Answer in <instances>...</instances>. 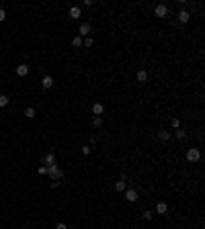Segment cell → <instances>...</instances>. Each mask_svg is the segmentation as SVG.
Returning a JSON list of instances; mask_svg holds the SVG:
<instances>
[{
	"label": "cell",
	"mask_w": 205,
	"mask_h": 229,
	"mask_svg": "<svg viewBox=\"0 0 205 229\" xmlns=\"http://www.w3.org/2000/svg\"><path fill=\"white\" fill-rule=\"evenodd\" d=\"M177 139H187V131H183V129H177Z\"/></svg>",
	"instance_id": "cell-18"
},
{
	"label": "cell",
	"mask_w": 205,
	"mask_h": 229,
	"mask_svg": "<svg viewBox=\"0 0 205 229\" xmlns=\"http://www.w3.org/2000/svg\"><path fill=\"white\" fill-rule=\"evenodd\" d=\"M37 172H39V174H41V176H43V174H47V166H41V168H39V170H37Z\"/></svg>",
	"instance_id": "cell-24"
},
{
	"label": "cell",
	"mask_w": 205,
	"mask_h": 229,
	"mask_svg": "<svg viewBox=\"0 0 205 229\" xmlns=\"http://www.w3.org/2000/svg\"><path fill=\"white\" fill-rule=\"evenodd\" d=\"M8 104V96L6 94H0V107H6Z\"/></svg>",
	"instance_id": "cell-20"
},
{
	"label": "cell",
	"mask_w": 205,
	"mask_h": 229,
	"mask_svg": "<svg viewBox=\"0 0 205 229\" xmlns=\"http://www.w3.org/2000/svg\"><path fill=\"white\" fill-rule=\"evenodd\" d=\"M127 188V178H125V176H121V178H119V180L115 182V190H119V192H123V190Z\"/></svg>",
	"instance_id": "cell-4"
},
{
	"label": "cell",
	"mask_w": 205,
	"mask_h": 229,
	"mask_svg": "<svg viewBox=\"0 0 205 229\" xmlns=\"http://www.w3.org/2000/svg\"><path fill=\"white\" fill-rule=\"evenodd\" d=\"M158 137H160V141H168V139H170V133L164 131V129H160V131H158Z\"/></svg>",
	"instance_id": "cell-13"
},
{
	"label": "cell",
	"mask_w": 205,
	"mask_h": 229,
	"mask_svg": "<svg viewBox=\"0 0 205 229\" xmlns=\"http://www.w3.org/2000/svg\"><path fill=\"white\" fill-rule=\"evenodd\" d=\"M82 45H86V47H92V45H95V39H92V37H86V39L82 41Z\"/></svg>",
	"instance_id": "cell-19"
},
{
	"label": "cell",
	"mask_w": 205,
	"mask_h": 229,
	"mask_svg": "<svg viewBox=\"0 0 205 229\" xmlns=\"http://www.w3.org/2000/svg\"><path fill=\"white\" fill-rule=\"evenodd\" d=\"M172 127H174V129H181V121H178V119H172Z\"/></svg>",
	"instance_id": "cell-23"
},
{
	"label": "cell",
	"mask_w": 205,
	"mask_h": 229,
	"mask_svg": "<svg viewBox=\"0 0 205 229\" xmlns=\"http://www.w3.org/2000/svg\"><path fill=\"white\" fill-rule=\"evenodd\" d=\"M47 174L54 178V180H62V176H64V172H62V168L58 166V164H54V166H47Z\"/></svg>",
	"instance_id": "cell-1"
},
{
	"label": "cell",
	"mask_w": 205,
	"mask_h": 229,
	"mask_svg": "<svg viewBox=\"0 0 205 229\" xmlns=\"http://www.w3.org/2000/svg\"><path fill=\"white\" fill-rule=\"evenodd\" d=\"M70 16H72V19H80V16H82L80 8H78V6H72V8H70Z\"/></svg>",
	"instance_id": "cell-12"
},
{
	"label": "cell",
	"mask_w": 205,
	"mask_h": 229,
	"mask_svg": "<svg viewBox=\"0 0 205 229\" xmlns=\"http://www.w3.org/2000/svg\"><path fill=\"white\" fill-rule=\"evenodd\" d=\"M189 19H191V14L187 13V10H181V13H178V20H181V23H189Z\"/></svg>",
	"instance_id": "cell-11"
},
{
	"label": "cell",
	"mask_w": 205,
	"mask_h": 229,
	"mask_svg": "<svg viewBox=\"0 0 205 229\" xmlns=\"http://www.w3.org/2000/svg\"><path fill=\"white\" fill-rule=\"evenodd\" d=\"M166 211H168V205H166V202H158V205H156V213L166 215Z\"/></svg>",
	"instance_id": "cell-9"
},
{
	"label": "cell",
	"mask_w": 205,
	"mask_h": 229,
	"mask_svg": "<svg viewBox=\"0 0 205 229\" xmlns=\"http://www.w3.org/2000/svg\"><path fill=\"white\" fill-rule=\"evenodd\" d=\"M6 19V10H4V8H0V20H4Z\"/></svg>",
	"instance_id": "cell-25"
},
{
	"label": "cell",
	"mask_w": 205,
	"mask_h": 229,
	"mask_svg": "<svg viewBox=\"0 0 205 229\" xmlns=\"http://www.w3.org/2000/svg\"><path fill=\"white\" fill-rule=\"evenodd\" d=\"M102 125V119L101 117H95V119H92V127H101Z\"/></svg>",
	"instance_id": "cell-21"
},
{
	"label": "cell",
	"mask_w": 205,
	"mask_h": 229,
	"mask_svg": "<svg viewBox=\"0 0 205 229\" xmlns=\"http://www.w3.org/2000/svg\"><path fill=\"white\" fill-rule=\"evenodd\" d=\"M43 164H47V166H54V164H55V155H54V154H45V158H43Z\"/></svg>",
	"instance_id": "cell-10"
},
{
	"label": "cell",
	"mask_w": 205,
	"mask_h": 229,
	"mask_svg": "<svg viewBox=\"0 0 205 229\" xmlns=\"http://www.w3.org/2000/svg\"><path fill=\"white\" fill-rule=\"evenodd\" d=\"M102 111H105V108H102V104H99V102H96V104H92V113H95L96 117H99V114H102Z\"/></svg>",
	"instance_id": "cell-14"
},
{
	"label": "cell",
	"mask_w": 205,
	"mask_h": 229,
	"mask_svg": "<svg viewBox=\"0 0 205 229\" xmlns=\"http://www.w3.org/2000/svg\"><path fill=\"white\" fill-rule=\"evenodd\" d=\"M125 198H127V201H129V202H136L137 201V192H136V190H125Z\"/></svg>",
	"instance_id": "cell-6"
},
{
	"label": "cell",
	"mask_w": 205,
	"mask_h": 229,
	"mask_svg": "<svg viewBox=\"0 0 205 229\" xmlns=\"http://www.w3.org/2000/svg\"><path fill=\"white\" fill-rule=\"evenodd\" d=\"M72 45H74L76 49H80L82 47V37H74V39H72Z\"/></svg>",
	"instance_id": "cell-17"
},
{
	"label": "cell",
	"mask_w": 205,
	"mask_h": 229,
	"mask_svg": "<svg viewBox=\"0 0 205 229\" xmlns=\"http://www.w3.org/2000/svg\"><path fill=\"white\" fill-rule=\"evenodd\" d=\"M17 74H19V76H27V74H29V66H27V64H20V66H17Z\"/></svg>",
	"instance_id": "cell-7"
},
{
	"label": "cell",
	"mask_w": 205,
	"mask_h": 229,
	"mask_svg": "<svg viewBox=\"0 0 205 229\" xmlns=\"http://www.w3.org/2000/svg\"><path fill=\"white\" fill-rule=\"evenodd\" d=\"M187 160H189V162H199V160H201V151H199L197 147H189V151H187Z\"/></svg>",
	"instance_id": "cell-2"
},
{
	"label": "cell",
	"mask_w": 205,
	"mask_h": 229,
	"mask_svg": "<svg viewBox=\"0 0 205 229\" xmlns=\"http://www.w3.org/2000/svg\"><path fill=\"white\" fill-rule=\"evenodd\" d=\"M144 219H146V221H150V219H152V213H150V211H146V213H144Z\"/></svg>",
	"instance_id": "cell-26"
},
{
	"label": "cell",
	"mask_w": 205,
	"mask_h": 229,
	"mask_svg": "<svg viewBox=\"0 0 205 229\" xmlns=\"http://www.w3.org/2000/svg\"><path fill=\"white\" fill-rule=\"evenodd\" d=\"M35 114H37V113H35L33 107H27V108H25V117H27V119H33Z\"/></svg>",
	"instance_id": "cell-15"
},
{
	"label": "cell",
	"mask_w": 205,
	"mask_h": 229,
	"mask_svg": "<svg viewBox=\"0 0 205 229\" xmlns=\"http://www.w3.org/2000/svg\"><path fill=\"white\" fill-rule=\"evenodd\" d=\"M148 80V74H146V70H140L137 72V82H146Z\"/></svg>",
	"instance_id": "cell-16"
},
{
	"label": "cell",
	"mask_w": 205,
	"mask_h": 229,
	"mask_svg": "<svg viewBox=\"0 0 205 229\" xmlns=\"http://www.w3.org/2000/svg\"><path fill=\"white\" fill-rule=\"evenodd\" d=\"M41 86L43 88H51L54 86V78H51V76H45V78L41 80Z\"/></svg>",
	"instance_id": "cell-8"
},
{
	"label": "cell",
	"mask_w": 205,
	"mask_h": 229,
	"mask_svg": "<svg viewBox=\"0 0 205 229\" xmlns=\"http://www.w3.org/2000/svg\"><path fill=\"white\" fill-rule=\"evenodd\" d=\"M82 154L88 155V154H90V145H82Z\"/></svg>",
	"instance_id": "cell-22"
},
{
	"label": "cell",
	"mask_w": 205,
	"mask_h": 229,
	"mask_svg": "<svg viewBox=\"0 0 205 229\" xmlns=\"http://www.w3.org/2000/svg\"><path fill=\"white\" fill-rule=\"evenodd\" d=\"M90 31H92L90 23H82L80 29H78V37H90Z\"/></svg>",
	"instance_id": "cell-3"
},
{
	"label": "cell",
	"mask_w": 205,
	"mask_h": 229,
	"mask_svg": "<svg viewBox=\"0 0 205 229\" xmlns=\"http://www.w3.org/2000/svg\"><path fill=\"white\" fill-rule=\"evenodd\" d=\"M55 229H68V227H66V223H58V225H55Z\"/></svg>",
	"instance_id": "cell-27"
},
{
	"label": "cell",
	"mask_w": 205,
	"mask_h": 229,
	"mask_svg": "<svg viewBox=\"0 0 205 229\" xmlns=\"http://www.w3.org/2000/svg\"><path fill=\"white\" fill-rule=\"evenodd\" d=\"M154 14H156V16H160V19H164V16L168 14V8L164 6V4H158V6L154 8Z\"/></svg>",
	"instance_id": "cell-5"
}]
</instances>
